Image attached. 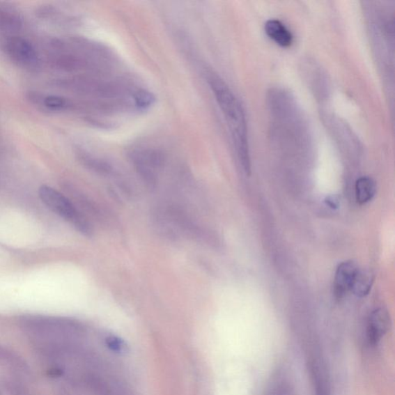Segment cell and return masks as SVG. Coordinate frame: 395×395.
<instances>
[{
    "mask_svg": "<svg viewBox=\"0 0 395 395\" xmlns=\"http://www.w3.org/2000/svg\"><path fill=\"white\" fill-rule=\"evenodd\" d=\"M390 327V316L385 309L373 311L369 318L366 336L370 346H376L382 340Z\"/></svg>",
    "mask_w": 395,
    "mask_h": 395,
    "instance_id": "cell-4",
    "label": "cell"
},
{
    "mask_svg": "<svg viewBox=\"0 0 395 395\" xmlns=\"http://www.w3.org/2000/svg\"><path fill=\"white\" fill-rule=\"evenodd\" d=\"M313 371L314 384L316 385V395H328L326 382L324 377H323V373H320L319 368L314 367Z\"/></svg>",
    "mask_w": 395,
    "mask_h": 395,
    "instance_id": "cell-13",
    "label": "cell"
},
{
    "mask_svg": "<svg viewBox=\"0 0 395 395\" xmlns=\"http://www.w3.org/2000/svg\"><path fill=\"white\" fill-rule=\"evenodd\" d=\"M23 26L20 13L12 7L0 5V34L2 37L16 35Z\"/></svg>",
    "mask_w": 395,
    "mask_h": 395,
    "instance_id": "cell-7",
    "label": "cell"
},
{
    "mask_svg": "<svg viewBox=\"0 0 395 395\" xmlns=\"http://www.w3.org/2000/svg\"><path fill=\"white\" fill-rule=\"evenodd\" d=\"M0 49L20 67L33 69L39 65L40 59L37 50L30 42L19 36L1 37Z\"/></svg>",
    "mask_w": 395,
    "mask_h": 395,
    "instance_id": "cell-3",
    "label": "cell"
},
{
    "mask_svg": "<svg viewBox=\"0 0 395 395\" xmlns=\"http://www.w3.org/2000/svg\"><path fill=\"white\" fill-rule=\"evenodd\" d=\"M358 268L357 265L351 261L343 262L337 268L334 279V294L337 299L346 296L350 291L352 284Z\"/></svg>",
    "mask_w": 395,
    "mask_h": 395,
    "instance_id": "cell-5",
    "label": "cell"
},
{
    "mask_svg": "<svg viewBox=\"0 0 395 395\" xmlns=\"http://www.w3.org/2000/svg\"><path fill=\"white\" fill-rule=\"evenodd\" d=\"M377 187L375 181L369 177L358 179L355 185L356 200L359 204L369 202L375 196Z\"/></svg>",
    "mask_w": 395,
    "mask_h": 395,
    "instance_id": "cell-9",
    "label": "cell"
},
{
    "mask_svg": "<svg viewBox=\"0 0 395 395\" xmlns=\"http://www.w3.org/2000/svg\"><path fill=\"white\" fill-rule=\"evenodd\" d=\"M42 103L47 109L52 111H63L68 109L70 103L65 98L49 95L42 98Z\"/></svg>",
    "mask_w": 395,
    "mask_h": 395,
    "instance_id": "cell-11",
    "label": "cell"
},
{
    "mask_svg": "<svg viewBox=\"0 0 395 395\" xmlns=\"http://www.w3.org/2000/svg\"><path fill=\"white\" fill-rule=\"evenodd\" d=\"M372 283L373 276L371 272L358 269L350 291L357 297H364L369 293Z\"/></svg>",
    "mask_w": 395,
    "mask_h": 395,
    "instance_id": "cell-10",
    "label": "cell"
},
{
    "mask_svg": "<svg viewBox=\"0 0 395 395\" xmlns=\"http://www.w3.org/2000/svg\"><path fill=\"white\" fill-rule=\"evenodd\" d=\"M327 203L330 208H336L339 206V201H337L334 197H330L327 199Z\"/></svg>",
    "mask_w": 395,
    "mask_h": 395,
    "instance_id": "cell-14",
    "label": "cell"
},
{
    "mask_svg": "<svg viewBox=\"0 0 395 395\" xmlns=\"http://www.w3.org/2000/svg\"><path fill=\"white\" fill-rule=\"evenodd\" d=\"M208 82L217 99L222 114L232 134L242 166L250 173V160L248 146L247 127L245 114L239 100L234 95L226 83L215 75H210Z\"/></svg>",
    "mask_w": 395,
    "mask_h": 395,
    "instance_id": "cell-1",
    "label": "cell"
},
{
    "mask_svg": "<svg viewBox=\"0 0 395 395\" xmlns=\"http://www.w3.org/2000/svg\"><path fill=\"white\" fill-rule=\"evenodd\" d=\"M265 32L280 47H289L293 44L292 33L279 20H269L265 24Z\"/></svg>",
    "mask_w": 395,
    "mask_h": 395,
    "instance_id": "cell-8",
    "label": "cell"
},
{
    "mask_svg": "<svg viewBox=\"0 0 395 395\" xmlns=\"http://www.w3.org/2000/svg\"><path fill=\"white\" fill-rule=\"evenodd\" d=\"M135 164L140 174L150 185L155 183V170L159 169L162 163V159L160 154L150 150L143 152L135 157Z\"/></svg>",
    "mask_w": 395,
    "mask_h": 395,
    "instance_id": "cell-6",
    "label": "cell"
},
{
    "mask_svg": "<svg viewBox=\"0 0 395 395\" xmlns=\"http://www.w3.org/2000/svg\"><path fill=\"white\" fill-rule=\"evenodd\" d=\"M39 196L42 202L50 210L69 222L79 232L85 235H91L92 229L87 219L76 209L74 204L61 192L50 188L49 186L44 185L40 189Z\"/></svg>",
    "mask_w": 395,
    "mask_h": 395,
    "instance_id": "cell-2",
    "label": "cell"
},
{
    "mask_svg": "<svg viewBox=\"0 0 395 395\" xmlns=\"http://www.w3.org/2000/svg\"><path fill=\"white\" fill-rule=\"evenodd\" d=\"M134 104L141 110H147L152 107L155 102V98L152 93L145 90L139 91L134 95Z\"/></svg>",
    "mask_w": 395,
    "mask_h": 395,
    "instance_id": "cell-12",
    "label": "cell"
}]
</instances>
